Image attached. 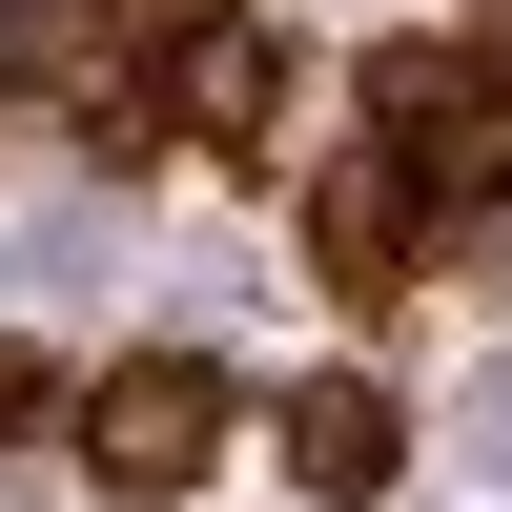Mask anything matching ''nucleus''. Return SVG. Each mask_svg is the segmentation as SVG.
Masks as SVG:
<instances>
[{
  "label": "nucleus",
  "instance_id": "nucleus-7",
  "mask_svg": "<svg viewBox=\"0 0 512 512\" xmlns=\"http://www.w3.org/2000/svg\"><path fill=\"white\" fill-rule=\"evenodd\" d=\"M103 21H205V0H103Z\"/></svg>",
  "mask_w": 512,
  "mask_h": 512
},
{
  "label": "nucleus",
  "instance_id": "nucleus-6",
  "mask_svg": "<svg viewBox=\"0 0 512 512\" xmlns=\"http://www.w3.org/2000/svg\"><path fill=\"white\" fill-rule=\"evenodd\" d=\"M62 390H82V369H41V349H0V451H21L41 410H62Z\"/></svg>",
  "mask_w": 512,
  "mask_h": 512
},
{
  "label": "nucleus",
  "instance_id": "nucleus-5",
  "mask_svg": "<svg viewBox=\"0 0 512 512\" xmlns=\"http://www.w3.org/2000/svg\"><path fill=\"white\" fill-rule=\"evenodd\" d=\"M390 390H369V369H308V390H287V472H308L328 512H369V492H390Z\"/></svg>",
  "mask_w": 512,
  "mask_h": 512
},
{
  "label": "nucleus",
  "instance_id": "nucleus-8",
  "mask_svg": "<svg viewBox=\"0 0 512 512\" xmlns=\"http://www.w3.org/2000/svg\"><path fill=\"white\" fill-rule=\"evenodd\" d=\"M492 451H512V410H492Z\"/></svg>",
  "mask_w": 512,
  "mask_h": 512
},
{
  "label": "nucleus",
  "instance_id": "nucleus-3",
  "mask_svg": "<svg viewBox=\"0 0 512 512\" xmlns=\"http://www.w3.org/2000/svg\"><path fill=\"white\" fill-rule=\"evenodd\" d=\"M410 226H431V185H410L390 144H349V164L308 185V267L349 287V308H369V287H410Z\"/></svg>",
  "mask_w": 512,
  "mask_h": 512
},
{
  "label": "nucleus",
  "instance_id": "nucleus-4",
  "mask_svg": "<svg viewBox=\"0 0 512 512\" xmlns=\"http://www.w3.org/2000/svg\"><path fill=\"white\" fill-rule=\"evenodd\" d=\"M164 123H185V144H267V123H287V41H267V21H185Z\"/></svg>",
  "mask_w": 512,
  "mask_h": 512
},
{
  "label": "nucleus",
  "instance_id": "nucleus-2",
  "mask_svg": "<svg viewBox=\"0 0 512 512\" xmlns=\"http://www.w3.org/2000/svg\"><path fill=\"white\" fill-rule=\"evenodd\" d=\"M369 144H390L410 185L492 205V185H512V82L472 62V41H369Z\"/></svg>",
  "mask_w": 512,
  "mask_h": 512
},
{
  "label": "nucleus",
  "instance_id": "nucleus-1",
  "mask_svg": "<svg viewBox=\"0 0 512 512\" xmlns=\"http://www.w3.org/2000/svg\"><path fill=\"white\" fill-rule=\"evenodd\" d=\"M62 431H82V472H103L123 512H164V492H205V451H226V369L205 349H123V369L62 390Z\"/></svg>",
  "mask_w": 512,
  "mask_h": 512
}]
</instances>
